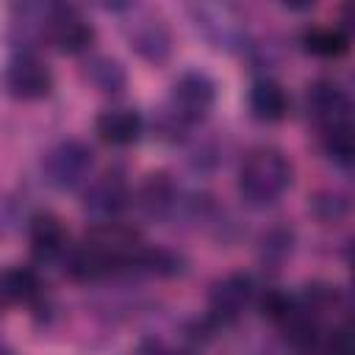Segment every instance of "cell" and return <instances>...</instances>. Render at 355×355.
Returning <instances> with one entry per match:
<instances>
[{
  "instance_id": "obj_1",
  "label": "cell",
  "mask_w": 355,
  "mask_h": 355,
  "mask_svg": "<svg viewBox=\"0 0 355 355\" xmlns=\"http://www.w3.org/2000/svg\"><path fill=\"white\" fill-rule=\"evenodd\" d=\"M144 250L139 233L122 222H97L78 247L67 252V272L75 280H100L116 272H133Z\"/></svg>"
},
{
  "instance_id": "obj_2",
  "label": "cell",
  "mask_w": 355,
  "mask_h": 355,
  "mask_svg": "<svg viewBox=\"0 0 355 355\" xmlns=\"http://www.w3.org/2000/svg\"><path fill=\"white\" fill-rule=\"evenodd\" d=\"M291 180H294L291 161L275 147H258L247 153V158L241 161L236 186L247 205L266 208L288 191Z\"/></svg>"
},
{
  "instance_id": "obj_3",
  "label": "cell",
  "mask_w": 355,
  "mask_h": 355,
  "mask_svg": "<svg viewBox=\"0 0 355 355\" xmlns=\"http://www.w3.org/2000/svg\"><path fill=\"white\" fill-rule=\"evenodd\" d=\"M94 169V153L80 139H64L47 150L42 161L44 180L58 191H75L89 183Z\"/></svg>"
},
{
  "instance_id": "obj_4",
  "label": "cell",
  "mask_w": 355,
  "mask_h": 355,
  "mask_svg": "<svg viewBox=\"0 0 355 355\" xmlns=\"http://www.w3.org/2000/svg\"><path fill=\"white\" fill-rule=\"evenodd\" d=\"M216 103V83L200 69L183 72L169 92V116L175 125H200Z\"/></svg>"
},
{
  "instance_id": "obj_5",
  "label": "cell",
  "mask_w": 355,
  "mask_h": 355,
  "mask_svg": "<svg viewBox=\"0 0 355 355\" xmlns=\"http://www.w3.org/2000/svg\"><path fill=\"white\" fill-rule=\"evenodd\" d=\"M44 36L53 42L58 53L75 55L89 50V44L94 42V28L78 6L55 3V6H47V14H44Z\"/></svg>"
},
{
  "instance_id": "obj_6",
  "label": "cell",
  "mask_w": 355,
  "mask_h": 355,
  "mask_svg": "<svg viewBox=\"0 0 355 355\" xmlns=\"http://www.w3.org/2000/svg\"><path fill=\"white\" fill-rule=\"evenodd\" d=\"M308 111L322 136L352 130V103L347 89L336 80H316L308 89Z\"/></svg>"
},
{
  "instance_id": "obj_7",
  "label": "cell",
  "mask_w": 355,
  "mask_h": 355,
  "mask_svg": "<svg viewBox=\"0 0 355 355\" xmlns=\"http://www.w3.org/2000/svg\"><path fill=\"white\" fill-rule=\"evenodd\" d=\"M6 86L19 100H42L53 89V72L33 50H17L6 64Z\"/></svg>"
},
{
  "instance_id": "obj_8",
  "label": "cell",
  "mask_w": 355,
  "mask_h": 355,
  "mask_svg": "<svg viewBox=\"0 0 355 355\" xmlns=\"http://www.w3.org/2000/svg\"><path fill=\"white\" fill-rule=\"evenodd\" d=\"M128 205V180L119 169H105L83 186V211L100 222H114V216Z\"/></svg>"
},
{
  "instance_id": "obj_9",
  "label": "cell",
  "mask_w": 355,
  "mask_h": 355,
  "mask_svg": "<svg viewBox=\"0 0 355 355\" xmlns=\"http://www.w3.org/2000/svg\"><path fill=\"white\" fill-rule=\"evenodd\" d=\"M255 297V283L250 275L244 272H233L225 275L222 280L214 283L211 294H208V316L216 324H227L233 319H239L244 313V308L252 302Z\"/></svg>"
},
{
  "instance_id": "obj_10",
  "label": "cell",
  "mask_w": 355,
  "mask_h": 355,
  "mask_svg": "<svg viewBox=\"0 0 355 355\" xmlns=\"http://www.w3.org/2000/svg\"><path fill=\"white\" fill-rule=\"evenodd\" d=\"M128 42L130 47L150 64H161L172 53V33L158 14H141L128 22Z\"/></svg>"
},
{
  "instance_id": "obj_11",
  "label": "cell",
  "mask_w": 355,
  "mask_h": 355,
  "mask_svg": "<svg viewBox=\"0 0 355 355\" xmlns=\"http://www.w3.org/2000/svg\"><path fill=\"white\" fill-rule=\"evenodd\" d=\"M28 239L36 261H58L69 252V239L61 219L50 211H39L28 222Z\"/></svg>"
},
{
  "instance_id": "obj_12",
  "label": "cell",
  "mask_w": 355,
  "mask_h": 355,
  "mask_svg": "<svg viewBox=\"0 0 355 355\" xmlns=\"http://www.w3.org/2000/svg\"><path fill=\"white\" fill-rule=\"evenodd\" d=\"M139 208L150 219H166L180 205V189L169 172H150L139 186Z\"/></svg>"
},
{
  "instance_id": "obj_13",
  "label": "cell",
  "mask_w": 355,
  "mask_h": 355,
  "mask_svg": "<svg viewBox=\"0 0 355 355\" xmlns=\"http://www.w3.org/2000/svg\"><path fill=\"white\" fill-rule=\"evenodd\" d=\"M94 130H97V136L105 144H111V147H128V144L139 141V136L144 130V122H141V114L136 108L114 105V108H105V111L97 114Z\"/></svg>"
},
{
  "instance_id": "obj_14",
  "label": "cell",
  "mask_w": 355,
  "mask_h": 355,
  "mask_svg": "<svg viewBox=\"0 0 355 355\" xmlns=\"http://www.w3.org/2000/svg\"><path fill=\"white\" fill-rule=\"evenodd\" d=\"M250 111L261 122H280L288 114V94L272 78H255L250 86Z\"/></svg>"
},
{
  "instance_id": "obj_15",
  "label": "cell",
  "mask_w": 355,
  "mask_h": 355,
  "mask_svg": "<svg viewBox=\"0 0 355 355\" xmlns=\"http://www.w3.org/2000/svg\"><path fill=\"white\" fill-rule=\"evenodd\" d=\"M42 294L39 275L31 266H6L0 272V300L11 305H28Z\"/></svg>"
},
{
  "instance_id": "obj_16",
  "label": "cell",
  "mask_w": 355,
  "mask_h": 355,
  "mask_svg": "<svg viewBox=\"0 0 355 355\" xmlns=\"http://www.w3.org/2000/svg\"><path fill=\"white\" fill-rule=\"evenodd\" d=\"M197 17V28H202V33L216 44V47H233L241 36L236 19H230L227 8L219 6H194L191 8Z\"/></svg>"
},
{
  "instance_id": "obj_17",
  "label": "cell",
  "mask_w": 355,
  "mask_h": 355,
  "mask_svg": "<svg viewBox=\"0 0 355 355\" xmlns=\"http://www.w3.org/2000/svg\"><path fill=\"white\" fill-rule=\"evenodd\" d=\"M302 44L319 58H338L349 47V33L341 25H311L302 33Z\"/></svg>"
},
{
  "instance_id": "obj_18",
  "label": "cell",
  "mask_w": 355,
  "mask_h": 355,
  "mask_svg": "<svg viewBox=\"0 0 355 355\" xmlns=\"http://www.w3.org/2000/svg\"><path fill=\"white\" fill-rule=\"evenodd\" d=\"M83 75L103 94H116L125 86V69H122V64L116 58H108V55H92L86 61Z\"/></svg>"
},
{
  "instance_id": "obj_19",
  "label": "cell",
  "mask_w": 355,
  "mask_h": 355,
  "mask_svg": "<svg viewBox=\"0 0 355 355\" xmlns=\"http://www.w3.org/2000/svg\"><path fill=\"white\" fill-rule=\"evenodd\" d=\"M136 355H169L158 341H147V344H141V349L136 352Z\"/></svg>"
},
{
  "instance_id": "obj_20",
  "label": "cell",
  "mask_w": 355,
  "mask_h": 355,
  "mask_svg": "<svg viewBox=\"0 0 355 355\" xmlns=\"http://www.w3.org/2000/svg\"><path fill=\"white\" fill-rule=\"evenodd\" d=\"M0 355H14V352H11V349H8L6 344H0Z\"/></svg>"
}]
</instances>
